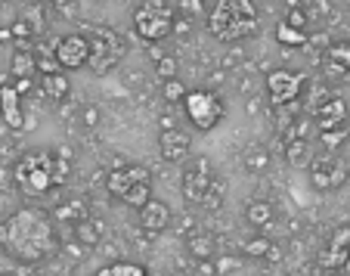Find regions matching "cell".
Masks as SVG:
<instances>
[{"mask_svg": "<svg viewBox=\"0 0 350 276\" xmlns=\"http://www.w3.org/2000/svg\"><path fill=\"white\" fill-rule=\"evenodd\" d=\"M0 249L19 264H40L59 249L56 221L40 208H19L0 221Z\"/></svg>", "mask_w": 350, "mask_h": 276, "instance_id": "1", "label": "cell"}, {"mask_svg": "<svg viewBox=\"0 0 350 276\" xmlns=\"http://www.w3.org/2000/svg\"><path fill=\"white\" fill-rule=\"evenodd\" d=\"M208 32L224 44L242 40L258 32V7L254 0H217L208 16Z\"/></svg>", "mask_w": 350, "mask_h": 276, "instance_id": "2", "label": "cell"}, {"mask_svg": "<svg viewBox=\"0 0 350 276\" xmlns=\"http://www.w3.org/2000/svg\"><path fill=\"white\" fill-rule=\"evenodd\" d=\"M13 180L25 196L44 199L56 190V152L50 149H31L16 162Z\"/></svg>", "mask_w": 350, "mask_h": 276, "instance_id": "3", "label": "cell"}, {"mask_svg": "<svg viewBox=\"0 0 350 276\" xmlns=\"http://www.w3.org/2000/svg\"><path fill=\"white\" fill-rule=\"evenodd\" d=\"M174 19H177V10L167 0H146L133 13V32L146 44H159L174 34Z\"/></svg>", "mask_w": 350, "mask_h": 276, "instance_id": "4", "label": "cell"}, {"mask_svg": "<svg viewBox=\"0 0 350 276\" xmlns=\"http://www.w3.org/2000/svg\"><path fill=\"white\" fill-rule=\"evenodd\" d=\"M183 109H186V118H189L198 131H214L226 115L224 99L211 90H189L183 97Z\"/></svg>", "mask_w": 350, "mask_h": 276, "instance_id": "5", "label": "cell"}, {"mask_svg": "<svg viewBox=\"0 0 350 276\" xmlns=\"http://www.w3.org/2000/svg\"><path fill=\"white\" fill-rule=\"evenodd\" d=\"M121 53H124V40L115 32L103 28V32H96V40H90V60H87V66L96 75H106L109 68L118 66Z\"/></svg>", "mask_w": 350, "mask_h": 276, "instance_id": "6", "label": "cell"}, {"mask_svg": "<svg viewBox=\"0 0 350 276\" xmlns=\"http://www.w3.org/2000/svg\"><path fill=\"white\" fill-rule=\"evenodd\" d=\"M304 84H307V78L301 72H295V68H273L267 75V93H270L273 105L295 103L301 97V90H304Z\"/></svg>", "mask_w": 350, "mask_h": 276, "instance_id": "7", "label": "cell"}, {"mask_svg": "<svg viewBox=\"0 0 350 276\" xmlns=\"http://www.w3.org/2000/svg\"><path fill=\"white\" fill-rule=\"evenodd\" d=\"M307 168H310V184H313V190H319V192L338 190V186H344V180H347V164H344L338 155L313 158Z\"/></svg>", "mask_w": 350, "mask_h": 276, "instance_id": "8", "label": "cell"}, {"mask_svg": "<svg viewBox=\"0 0 350 276\" xmlns=\"http://www.w3.org/2000/svg\"><path fill=\"white\" fill-rule=\"evenodd\" d=\"M211 184H214V174H211V164H208L205 158L189 162L183 168V174H180V190H183V196L196 205H202V199L208 196Z\"/></svg>", "mask_w": 350, "mask_h": 276, "instance_id": "9", "label": "cell"}, {"mask_svg": "<svg viewBox=\"0 0 350 276\" xmlns=\"http://www.w3.org/2000/svg\"><path fill=\"white\" fill-rule=\"evenodd\" d=\"M87 60H90V38L66 34V38L56 40V62H59V68L75 72V68H84Z\"/></svg>", "mask_w": 350, "mask_h": 276, "instance_id": "10", "label": "cell"}, {"mask_svg": "<svg viewBox=\"0 0 350 276\" xmlns=\"http://www.w3.org/2000/svg\"><path fill=\"white\" fill-rule=\"evenodd\" d=\"M189 149H192V137L183 131V127H161V137H159V152L165 162L177 164V162H186L189 158Z\"/></svg>", "mask_w": 350, "mask_h": 276, "instance_id": "11", "label": "cell"}, {"mask_svg": "<svg viewBox=\"0 0 350 276\" xmlns=\"http://www.w3.org/2000/svg\"><path fill=\"white\" fill-rule=\"evenodd\" d=\"M137 180H149V171L143 164H124V168H115L106 174V192L115 199H124V192L131 190Z\"/></svg>", "mask_w": 350, "mask_h": 276, "instance_id": "12", "label": "cell"}, {"mask_svg": "<svg viewBox=\"0 0 350 276\" xmlns=\"http://www.w3.org/2000/svg\"><path fill=\"white\" fill-rule=\"evenodd\" d=\"M174 224V211L171 205H165L161 199H149V202L139 208V227L146 233H161Z\"/></svg>", "mask_w": 350, "mask_h": 276, "instance_id": "13", "label": "cell"}, {"mask_svg": "<svg viewBox=\"0 0 350 276\" xmlns=\"http://www.w3.org/2000/svg\"><path fill=\"white\" fill-rule=\"evenodd\" d=\"M0 115H3V125L22 131L25 127V115H22V97L16 93L13 84H0Z\"/></svg>", "mask_w": 350, "mask_h": 276, "instance_id": "14", "label": "cell"}, {"mask_svg": "<svg viewBox=\"0 0 350 276\" xmlns=\"http://www.w3.org/2000/svg\"><path fill=\"white\" fill-rule=\"evenodd\" d=\"M347 118V103L341 97H329L323 105L317 109V121H319V131H335V127L344 125Z\"/></svg>", "mask_w": 350, "mask_h": 276, "instance_id": "15", "label": "cell"}, {"mask_svg": "<svg viewBox=\"0 0 350 276\" xmlns=\"http://www.w3.org/2000/svg\"><path fill=\"white\" fill-rule=\"evenodd\" d=\"M273 217H276V208H273V202H267V199H252V202L245 205V221H248V227H254V230H267V227L273 224Z\"/></svg>", "mask_w": 350, "mask_h": 276, "instance_id": "16", "label": "cell"}, {"mask_svg": "<svg viewBox=\"0 0 350 276\" xmlns=\"http://www.w3.org/2000/svg\"><path fill=\"white\" fill-rule=\"evenodd\" d=\"M40 84H44V93L53 103H62V99H68V93H72V81H68V75H62L59 68L56 72H46L44 78H40Z\"/></svg>", "mask_w": 350, "mask_h": 276, "instance_id": "17", "label": "cell"}, {"mask_svg": "<svg viewBox=\"0 0 350 276\" xmlns=\"http://www.w3.org/2000/svg\"><path fill=\"white\" fill-rule=\"evenodd\" d=\"M325 68L332 75L350 78V44H332L329 53H325Z\"/></svg>", "mask_w": 350, "mask_h": 276, "instance_id": "18", "label": "cell"}, {"mask_svg": "<svg viewBox=\"0 0 350 276\" xmlns=\"http://www.w3.org/2000/svg\"><path fill=\"white\" fill-rule=\"evenodd\" d=\"M285 162L291 168H307L313 162V149H310V140H301V137H291L288 146H285Z\"/></svg>", "mask_w": 350, "mask_h": 276, "instance_id": "19", "label": "cell"}, {"mask_svg": "<svg viewBox=\"0 0 350 276\" xmlns=\"http://www.w3.org/2000/svg\"><path fill=\"white\" fill-rule=\"evenodd\" d=\"M34 72H38V56H34L31 50H25V47L13 50V60H10V75H13V78H31Z\"/></svg>", "mask_w": 350, "mask_h": 276, "instance_id": "20", "label": "cell"}, {"mask_svg": "<svg viewBox=\"0 0 350 276\" xmlns=\"http://www.w3.org/2000/svg\"><path fill=\"white\" fill-rule=\"evenodd\" d=\"M214 249H217V242H214L211 233H192V236L186 239V251H189L196 261H211Z\"/></svg>", "mask_w": 350, "mask_h": 276, "instance_id": "21", "label": "cell"}, {"mask_svg": "<svg viewBox=\"0 0 350 276\" xmlns=\"http://www.w3.org/2000/svg\"><path fill=\"white\" fill-rule=\"evenodd\" d=\"M75 227V242L87 245V249H93V245H99V239H103V224L99 221H93V217H84V221H78Z\"/></svg>", "mask_w": 350, "mask_h": 276, "instance_id": "22", "label": "cell"}, {"mask_svg": "<svg viewBox=\"0 0 350 276\" xmlns=\"http://www.w3.org/2000/svg\"><path fill=\"white\" fill-rule=\"evenodd\" d=\"M242 168L248 174H264L267 168H270V152H267L264 146H248V149L242 152Z\"/></svg>", "mask_w": 350, "mask_h": 276, "instance_id": "23", "label": "cell"}, {"mask_svg": "<svg viewBox=\"0 0 350 276\" xmlns=\"http://www.w3.org/2000/svg\"><path fill=\"white\" fill-rule=\"evenodd\" d=\"M84 217H87L84 199H72L68 205H59V208L53 211V221H59V224H78V221H84Z\"/></svg>", "mask_w": 350, "mask_h": 276, "instance_id": "24", "label": "cell"}, {"mask_svg": "<svg viewBox=\"0 0 350 276\" xmlns=\"http://www.w3.org/2000/svg\"><path fill=\"white\" fill-rule=\"evenodd\" d=\"M149 199H152V186H149V180H137V184L124 192V199H121V202H124L127 208H137L139 211L146 202H149Z\"/></svg>", "mask_w": 350, "mask_h": 276, "instance_id": "25", "label": "cell"}, {"mask_svg": "<svg viewBox=\"0 0 350 276\" xmlns=\"http://www.w3.org/2000/svg\"><path fill=\"white\" fill-rule=\"evenodd\" d=\"M96 276H149V273H146V267H139V264L115 261V264H106V267H99Z\"/></svg>", "mask_w": 350, "mask_h": 276, "instance_id": "26", "label": "cell"}, {"mask_svg": "<svg viewBox=\"0 0 350 276\" xmlns=\"http://www.w3.org/2000/svg\"><path fill=\"white\" fill-rule=\"evenodd\" d=\"M276 40H279L282 47H301L307 38H304V32L291 28L288 22H279V25H276Z\"/></svg>", "mask_w": 350, "mask_h": 276, "instance_id": "27", "label": "cell"}, {"mask_svg": "<svg viewBox=\"0 0 350 276\" xmlns=\"http://www.w3.org/2000/svg\"><path fill=\"white\" fill-rule=\"evenodd\" d=\"M270 249H273V242L267 236H254V239H248V242L242 245V255L245 258H267L270 255Z\"/></svg>", "mask_w": 350, "mask_h": 276, "instance_id": "28", "label": "cell"}, {"mask_svg": "<svg viewBox=\"0 0 350 276\" xmlns=\"http://www.w3.org/2000/svg\"><path fill=\"white\" fill-rule=\"evenodd\" d=\"M186 84L180 78H167L165 84H161V97L167 99V103H183V97H186Z\"/></svg>", "mask_w": 350, "mask_h": 276, "instance_id": "29", "label": "cell"}, {"mask_svg": "<svg viewBox=\"0 0 350 276\" xmlns=\"http://www.w3.org/2000/svg\"><path fill=\"white\" fill-rule=\"evenodd\" d=\"M155 75H159L161 81L177 78V56H171V53L159 56V60H155Z\"/></svg>", "mask_w": 350, "mask_h": 276, "instance_id": "30", "label": "cell"}, {"mask_svg": "<svg viewBox=\"0 0 350 276\" xmlns=\"http://www.w3.org/2000/svg\"><path fill=\"white\" fill-rule=\"evenodd\" d=\"M78 121L84 127H99V125H103V112H99L96 105L87 103V105H81V109H78Z\"/></svg>", "mask_w": 350, "mask_h": 276, "instance_id": "31", "label": "cell"}, {"mask_svg": "<svg viewBox=\"0 0 350 276\" xmlns=\"http://www.w3.org/2000/svg\"><path fill=\"white\" fill-rule=\"evenodd\" d=\"M177 10H180V16H186V19H202V16H205L202 0H177Z\"/></svg>", "mask_w": 350, "mask_h": 276, "instance_id": "32", "label": "cell"}, {"mask_svg": "<svg viewBox=\"0 0 350 276\" xmlns=\"http://www.w3.org/2000/svg\"><path fill=\"white\" fill-rule=\"evenodd\" d=\"M285 22H288L291 28H297V32H304V25H307V13H304V10H297V7H291V10H288V19H285Z\"/></svg>", "mask_w": 350, "mask_h": 276, "instance_id": "33", "label": "cell"}, {"mask_svg": "<svg viewBox=\"0 0 350 276\" xmlns=\"http://www.w3.org/2000/svg\"><path fill=\"white\" fill-rule=\"evenodd\" d=\"M332 249H344V251H350V230L347 227H341V230L335 233V236H332Z\"/></svg>", "mask_w": 350, "mask_h": 276, "instance_id": "34", "label": "cell"}, {"mask_svg": "<svg viewBox=\"0 0 350 276\" xmlns=\"http://www.w3.org/2000/svg\"><path fill=\"white\" fill-rule=\"evenodd\" d=\"M174 32H177L180 38H189V34H192V19H186V16H177V19H174Z\"/></svg>", "mask_w": 350, "mask_h": 276, "instance_id": "35", "label": "cell"}, {"mask_svg": "<svg viewBox=\"0 0 350 276\" xmlns=\"http://www.w3.org/2000/svg\"><path fill=\"white\" fill-rule=\"evenodd\" d=\"M189 276H217V267H214L211 261H198Z\"/></svg>", "mask_w": 350, "mask_h": 276, "instance_id": "36", "label": "cell"}, {"mask_svg": "<svg viewBox=\"0 0 350 276\" xmlns=\"http://www.w3.org/2000/svg\"><path fill=\"white\" fill-rule=\"evenodd\" d=\"M87 245H81V242H72V245H66V255L72 258V261H81V258H87Z\"/></svg>", "mask_w": 350, "mask_h": 276, "instance_id": "37", "label": "cell"}, {"mask_svg": "<svg viewBox=\"0 0 350 276\" xmlns=\"http://www.w3.org/2000/svg\"><path fill=\"white\" fill-rule=\"evenodd\" d=\"M341 140H344V131H341V127H335V131H323V143L329 146V149H332V146H338Z\"/></svg>", "mask_w": 350, "mask_h": 276, "instance_id": "38", "label": "cell"}, {"mask_svg": "<svg viewBox=\"0 0 350 276\" xmlns=\"http://www.w3.org/2000/svg\"><path fill=\"white\" fill-rule=\"evenodd\" d=\"M10 32H13V38H31V25L28 22H16Z\"/></svg>", "mask_w": 350, "mask_h": 276, "instance_id": "39", "label": "cell"}, {"mask_svg": "<svg viewBox=\"0 0 350 276\" xmlns=\"http://www.w3.org/2000/svg\"><path fill=\"white\" fill-rule=\"evenodd\" d=\"M242 261H236V258H226V261H220V264H214L217 267V273H224V270H236Z\"/></svg>", "mask_w": 350, "mask_h": 276, "instance_id": "40", "label": "cell"}, {"mask_svg": "<svg viewBox=\"0 0 350 276\" xmlns=\"http://www.w3.org/2000/svg\"><path fill=\"white\" fill-rule=\"evenodd\" d=\"M16 93H19V97H22V93H28V90H31V78H16Z\"/></svg>", "mask_w": 350, "mask_h": 276, "instance_id": "41", "label": "cell"}, {"mask_svg": "<svg viewBox=\"0 0 350 276\" xmlns=\"http://www.w3.org/2000/svg\"><path fill=\"white\" fill-rule=\"evenodd\" d=\"M7 40H13V32H10V28H0V44H7Z\"/></svg>", "mask_w": 350, "mask_h": 276, "instance_id": "42", "label": "cell"}, {"mask_svg": "<svg viewBox=\"0 0 350 276\" xmlns=\"http://www.w3.org/2000/svg\"><path fill=\"white\" fill-rule=\"evenodd\" d=\"M0 276H10V273H0Z\"/></svg>", "mask_w": 350, "mask_h": 276, "instance_id": "43", "label": "cell"}]
</instances>
